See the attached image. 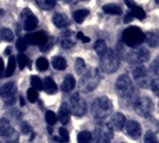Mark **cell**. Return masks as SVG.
Segmentation results:
<instances>
[{
	"label": "cell",
	"instance_id": "1",
	"mask_svg": "<svg viewBox=\"0 0 159 143\" xmlns=\"http://www.w3.org/2000/svg\"><path fill=\"white\" fill-rule=\"evenodd\" d=\"M102 79V75L98 69L96 68H91L89 72H86L79 81V91L83 93H90L95 89L99 81Z\"/></svg>",
	"mask_w": 159,
	"mask_h": 143
},
{
	"label": "cell",
	"instance_id": "2",
	"mask_svg": "<svg viewBox=\"0 0 159 143\" xmlns=\"http://www.w3.org/2000/svg\"><path fill=\"white\" fill-rule=\"evenodd\" d=\"M91 111L93 117L98 119H104L110 116L112 112V103L108 97H98L91 105Z\"/></svg>",
	"mask_w": 159,
	"mask_h": 143
},
{
	"label": "cell",
	"instance_id": "3",
	"mask_svg": "<svg viewBox=\"0 0 159 143\" xmlns=\"http://www.w3.org/2000/svg\"><path fill=\"white\" fill-rule=\"evenodd\" d=\"M145 41V33L136 26H129L122 32V42L126 47L138 48Z\"/></svg>",
	"mask_w": 159,
	"mask_h": 143
},
{
	"label": "cell",
	"instance_id": "4",
	"mask_svg": "<svg viewBox=\"0 0 159 143\" xmlns=\"http://www.w3.org/2000/svg\"><path fill=\"white\" fill-rule=\"evenodd\" d=\"M116 92L121 98H126V99H130L133 98V95L135 94V87L133 81L130 80L129 76L127 75H121L117 81H116Z\"/></svg>",
	"mask_w": 159,
	"mask_h": 143
},
{
	"label": "cell",
	"instance_id": "5",
	"mask_svg": "<svg viewBox=\"0 0 159 143\" xmlns=\"http://www.w3.org/2000/svg\"><path fill=\"white\" fill-rule=\"evenodd\" d=\"M120 67V57L116 51L109 50L107 51V54L101 57V68L104 73L111 74L119 69Z\"/></svg>",
	"mask_w": 159,
	"mask_h": 143
},
{
	"label": "cell",
	"instance_id": "6",
	"mask_svg": "<svg viewBox=\"0 0 159 143\" xmlns=\"http://www.w3.org/2000/svg\"><path fill=\"white\" fill-rule=\"evenodd\" d=\"M133 50L126 53V58L130 63H143L148 61L150 58V53L145 48H132Z\"/></svg>",
	"mask_w": 159,
	"mask_h": 143
},
{
	"label": "cell",
	"instance_id": "7",
	"mask_svg": "<svg viewBox=\"0 0 159 143\" xmlns=\"http://www.w3.org/2000/svg\"><path fill=\"white\" fill-rule=\"evenodd\" d=\"M134 110L139 116L148 117L153 111V103L150 98L143 97L134 102Z\"/></svg>",
	"mask_w": 159,
	"mask_h": 143
},
{
	"label": "cell",
	"instance_id": "8",
	"mask_svg": "<svg viewBox=\"0 0 159 143\" xmlns=\"http://www.w3.org/2000/svg\"><path fill=\"white\" fill-rule=\"evenodd\" d=\"M71 110L77 117H81L86 113V103L79 93H74L71 97Z\"/></svg>",
	"mask_w": 159,
	"mask_h": 143
},
{
	"label": "cell",
	"instance_id": "9",
	"mask_svg": "<svg viewBox=\"0 0 159 143\" xmlns=\"http://www.w3.org/2000/svg\"><path fill=\"white\" fill-rule=\"evenodd\" d=\"M133 76H134V80L136 81V84L143 88H146L148 86H151V80H150V76H148V73H147V69L143 67V66H138L133 71Z\"/></svg>",
	"mask_w": 159,
	"mask_h": 143
},
{
	"label": "cell",
	"instance_id": "10",
	"mask_svg": "<svg viewBox=\"0 0 159 143\" xmlns=\"http://www.w3.org/2000/svg\"><path fill=\"white\" fill-rule=\"evenodd\" d=\"M17 92V87L15 82H7L0 88V97L5 100L6 104H13L15 103V95Z\"/></svg>",
	"mask_w": 159,
	"mask_h": 143
},
{
	"label": "cell",
	"instance_id": "11",
	"mask_svg": "<svg viewBox=\"0 0 159 143\" xmlns=\"http://www.w3.org/2000/svg\"><path fill=\"white\" fill-rule=\"evenodd\" d=\"M111 131L108 125L104 127H98L95 129L93 134H92V140L95 143H110L111 138Z\"/></svg>",
	"mask_w": 159,
	"mask_h": 143
},
{
	"label": "cell",
	"instance_id": "12",
	"mask_svg": "<svg viewBox=\"0 0 159 143\" xmlns=\"http://www.w3.org/2000/svg\"><path fill=\"white\" fill-rule=\"evenodd\" d=\"M25 42L26 44H30V46H44L48 41V36L46 35V32L40 31V32H34V33H28L25 36Z\"/></svg>",
	"mask_w": 159,
	"mask_h": 143
},
{
	"label": "cell",
	"instance_id": "13",
	"mask_svg": "<svg viewBox=\"0 0 159 143\" xmlns=\"http://www.w3.org/2000/svg\"><path fill=\"white\" fill-rule=\"evenodd\" d=\"M75 41L77 35L71 30H67L60 35V46L64 49H71L75 44Z\"/></svg>",
	"mask_w": 159,
	"mask_h": 143
},
{
	"label": "cell",
	"instance_id": "14",
	"mask_svg": "<svg viewBox=\"0 0 159 143\" xmlns=\"http://www.w3.org/2000/svg\"><path fill=\"white\" fill-rule=\"evenodd\" d=\"M110 130H121L122 128L126 125V117L122 115V113H114L110 119H109V122H108V124H107Z\"/></svg>",
	"mask_w": 159,
	"mask_h": 143
},
{
	"label": "cell",
	"instance_id": "15",
	"mask_svg": "<svg viewBox=\"0 0 159 143\" xmlns=\"http://www.w3.org/2000/svg\"><path fill=\"white\" fill-rule=\"evenodd\" d=\"M126 131L134 140H138L141 136V127L135 120H129L126 123Z\"/></svg>",
	"mask_w": 159,
	"mask_h": 143
},
{
	"label": "cell",
	"instance_id": "16",
	"mask_svg": "<svg viewBox=\"0 0 159 143\" xmlns=\"http://www.w3.org/2000/svg\"><path fill=\"white\" fill-rule=\"evenodd\" d=\"M53 24L55 25L56 28H60V29H64V28H67L68 24H70V19L66 15H62V13H55L53 18Z\"/></svg>",
	"mask_w": 159,
	"mask_h": 143
},
{
	"label": "cell",
	"instance_id": "17",
	"mask_svg": "<svg viewBox=\"0 0 159 143\" xmlns=\"http://www.w3.org/2000/svg\"><path fill=\"white\" fill-rule=\"evenodd\" d=\"M70 117H71V110H70L68 105L66 103H64L60 106L59 115H57V119H59L62 124H67V123L70 122Z\"/></svg>",
	"mask_w": 159,
	"mask_h": 143
},
{
	"label": "cell",
	"instance_id": "18",
	"mask_svg": "<svg viewBox=\"0 0 159 143\" xmlns=\"http://www.w3.org/2000/svg\"><path fill=\"white\" fill-rule=\"evenodd\" d=\"M74 87H75V80L73 78V75H71V74L66 75L64 81H62V85H61V89L64 92H71L74 89Z\"/></svg>",
	"mask_w": 159,
	"mask_h": 143
},
{
	"label": "cell",
	"instance_id": "19",
	"mask_svg": "<svg viewBox=\"0 0 159 143\" xmlns=\"http://www.w3.org/2000/svg\"><path fill=\"white\" fill-rule=\"evenodd\" d=\"M43 89L47 94H54L57 91V86L52 78H46L43 80Z\"/></svg>",
	"mask_w": 159,
	"mask_h": 143
},
{
	"label": "cell",
	"instance_id": "20",
	"mask_svg": "<svg viewBox=\"0 0 159 143\" xmlns=\"http://www.w3.org/2000/svg\"><path fill=\"white\" fill-rule=\"evenodd\" d=\"M145 41L146 43L152 48H156L159 46V35L156 32H148L145 35Z\"/></svg>",
	"mask_w": 159,
	"mask_h": 143
},
{
	"label": "cell",
	"instance_id": "21",
	"mask_svg": "<svg viewBox=\"0 0 159 143\" xmlns=\"http://www.w3.org/2000/svg\"><path fill=\"white\" fill-rule=\"evenodd\" d=\"M37 24H39L37 18L34 16V15H31V16H29L28 18L24 19V29L26 31H32L34 29H36Z\"/></svg>",
	"mask_w": 159,
	"mask_h": 143
},
{
	"label": "cell",
	"instance_id": "22",
	"mask_svg": "<svg viewBox=\"0 0 159 143\" xmlns=\"http://www.w3.org/2000/svg\"><path fill=\"white\" fill-rule=\"evenodd\" d=\"M103 11L105 12V13L114 15V16L122 15V8L120 7L119 5H116V4H108V5H104Z\"/></svg>",
	"mask_w": 159,
	"mask_h": 143
},
{
	"label": "cell",
	"instance_id": "23",
	"mask_svg": "<svg viewBox=\"0 0 159 143\" xmlns=\"http://www.w3.org/2000/svg\"><path fill=\"white\" fill-rule=\"evenodd\" d=\"M11 131H12V128L10 122L5 118H0V136L6 137Z\"/></svg>",
	"mask_w": 159,
	"mask_h": 143
},
{
	"label": "cell",
	"instance_id": "24",
	"mask_svg": "<svg viewBox=\"0 0 159 143\" xmlns=\"http://www.w3.org/2000/svg\"><path fill=\"white\" fill-rule=\"evenodd\" d=\"M95 51L97 53V55L99 56V57H102L107 54V51H108V48H107V43H105V41L103 40H98L97 42L95 43Z\"/></svg>",
	"mask_w": 159,
	"mask_h": 143
},
{
	"label": "cell",
	"instance_id": "25",
	"mask_svg": "<svg viewBox=\"0 0 159 143\" xmlns=\"http://www.w3.org/2000/svg\"><path fill=\"white\" fill-rule=\"evenodd\" d=\"M52 64H53V67H54L55 69H57V71H64L65 68L67 67L66 60H65L64 57H61V56H55V57H53Z\"/></svg>",
	"mask_w": 159,
	"mask_h": 143
},
{
	"label": "cell",
	"instance_id": "26",
	"mask_svg": "<svg viewBox=\"0 0 159 143\" xmlns=\"http://www.w3.org/2000/svg\"><path fill=\"white\" fill-rule=\"evenodd\" d=\"M56 0H36V4L42 10H52L55 6Z\"/></svg>",
	"mask_w": 159,
	"mask_h": 143
},
{
	"label": "cell",
	"instance_id": "27",
	"mask_svg": "<svg viewBox=\"0 0 159 143\" xmlns=\"http://www.w3.org/2000/svg\"><path fill=\"white\" fill-rule=\"evenodd\" d=\"M89 16V10H78L73 13V18L77 23H83L84 19Z\"/></svg>",
	"mask_w": 159,
	"mask_h": 143
},
{
	"label": "cell",
	"instance_id": "28",
	"mask_svg": "<svg viewBox=\"0 0 159 143\" xmlns=\"http://www.w3.org/2000/svg\"><path fill=\"white\" fill-rule=\"evenodd\" d=\"M85 68H86L85 61H84L83 58L78 57V58L75 60V63H74V69H75V72H77V74L83 75V74L85 73Z\"/></svg>",
	"mask_w": 159,
	"mask_h": 143
},
{
	"label": "cell",
	"instance_id": "29",
	"mask_svg": "<svg viewBox=\"0 0 159 143\" xmlns=\"http://www.w3.org/2000/svg\"><path fill=\"white\" fill-rule=\"evenodd\" d=\"M16 69V58L13 57V56H11L10 58H8V63H7V67H6V72H5V76H11L12 74H13V72Z\"/></svg>",
	"mask_w": 159,
	"mask_h": 143
},
{
	"label": "cell",
	"instance_id": "30",
	"mask_svg": "<svg viewBox=\"0 0 159 143\" xmlns=\"http://www.w3.org/2000/svg\"><path fill=\"white\" fill-rule=\"evenodd\" d=\"M92 134L89 131H81L78 135V143H91Z\"/></svg>",
	"mask_w": 159,
	"mask_h": 143
},
{
	"label": "cell",
	"instance_id": "31",
	"mask_svg": "<svg viewBox=\"0 0 159 143\" xmlns=\"http://www.w3.org/2000/svg\"><path fill=\"white\" fill-rule=\"evenodd\" d=\"M0 37L5 42H11V41H13V32L11 31L10 29L4 28V29L0 30Z\"/></svg>",
	"mask_w": 159,
	"mask_h": 143
},
{
	"label": "cell",
	"instance_id": "32",
	"mask_svg": "<svg viewBox=\"0 0 159 143\" xmlns=\"http://www.w3.org/2000/svg\"><path fill=\"white\" fill-rule=\"evenodd\" d=\"M133 17H135L138 19H140V20H143L145 19V17H146V12L143 10V7H140V6H135L134 8H132V12H130Z\"/></svg>",
	"mask_w": 159,
	"mask_h": 143
},
{
	"label": "cell",
	"instance_id": "33",
	"mask_svg": "<svg viewBox=\"0 0 159 143\" xmlns=\"http://www.w3.org/2000/svg\"><path fill=\"white\" fill-rule=\"evenodd\" d=\"M31 86L36 91H41L43 89V81H41V79L36 75H32L31 76Z\"/></svg>",
	"mask_w": 159,
	"mask_h": 143
},
{
	"label": "cell",
	"instance_id": "34",
	"mask_svg": "<svg viewBox=\"0 0 159 143\" xmlns=\"http://www.w3.org/2000/svg\"><path fill=\"white\" fill-rule=\"evenodd\" d=\"M36 67H37L41 72L47 71L48 67H49V62H48L47 58H44V57H40V58L37 60V62H36Z\"/></svg>",
	"mask_w": 159,
	"mask_h": 143
},
{
	"label": "cell",
	"instance_id": "35",
	"mask_svg": "<svg viewBox=\"0 0 159 143\" xmlns=\"http://www.w3.org/2000/svg\"><path fill=\"white\" fill-rule=\"evenodd\" d=\"M143 143H159L158 138L154 132L152 131H147L146 135H145V140H143Z\"/></svg>",
	"mask_w": 159,
	"mask_h": 143
},
{
	"label": "cell",
	"instance_id": "36",
	"mask_svg": "<svg viewBox=\"0 0 159 143\" xmlns=\"http://www.w3.org/2000/svg\"><path fill=\"white\" fill-rule=\"evenodd\" d=\"M56 115L53 111H47L46 112V122H47L49 125H54L56 123Z\"/></svg>",
	"mask_w": 159,
	"mask_h": 143
},
{
	"label": "cell",
	"instance_id": "37",
	"mask_svg": "<svg viewBox=\"0 0 159 143\" xmlns=\"http://www.w3.org/2000/svg\"><path fill=\"white\" fill-rule=\"evenodd\" d=\"M26 95H28V100L30 103H35L39 98V94H37V91L34 89V88H29L28 92H26Z\"/></svg>",
	"mask_w": 159,
	"mask_h": 143
},
{
	"label": "cell",
	"instance_id": "38",
	"mask_svg": "<svg viewBox=\"0 0 159 143\" xmlns=\"http://www.w3.org/2000/svg\"><path fill=\"white\" fill-rule=\"evenodd\" d=\"M6 137H7V138H6V143H18L19 136H18V132L15 131V130H12Z\"/></svg>",
	"mask_w": 159,
	"mask_h": 143
},
{
	"label": "cell",
	"instance_id": "39",
	"mask_svg": "<svg viewBox=\"0 0 159 143\" xmlns=\"http://www.w3.org/2000/svg\"><path fill=\"white\" fill-rule=\"evenodd\" d=\"M17 61H18V66L20 69H23L24 67L28 63V57L24 55V54H19L18 57H17Z\"/></svg>",
	"mask_w": 159,
	"mask_h": 143
},
{
	"label": "cell",
	"instance_id": "40",
	"mask_svg": "<svg viewBox=\"0 0 159 143\" xmlns=\"http://www.w3.org/2000/svg\"><path fill=\"white\" fill-rule=\"evenodd\" d=\"M59 132H60V138H61L65 143H67L70 141V134H68V131H67L65 128H60V129H59Z\"/></svg>",
	"mask_w": 159,
	"mask_h": 143
},
{
	"label": "cell",
	"instance_id": "41",
	"mask_svg": "<svg viewBox=\"0 0 159 143\" xmlns=\"http://www.w3.org/2000/svg\"><path fill=\"white\" fill-rule=\"evenodd\" d=\"M20 129H22V132H23L24 135H29V134H31V132H32L31 125H30L29 123H26V122L22 123V125H20Z\"/></svg>",
	"mask_w": 159,
	"mask_h": 143
},
{
	"label": "cell",
	"instance_id": "42",
	"mask_svg": "<svg viewBox=\"0 0 159 143\" xmlns=\"http://www.w3.org/2000/svg\"><path fill=\"white\" fill-rule=\"evenodd\" d=\"M54 42H55V38H53V37H48L47 43H46L44 46L41 47V50H42V51H47V50H49L50 48L54 46Z\"/></svg>",
	"mask_w": 159,
	"mask_h": 143
},
{
	"label": "cell",
	"instance_id": "43",
	"mask_svg": "<svg viewBox=\"0 0 159 143\" xmlns=\"http://www.w3.org/2000/svg\"><path fill=\"white\" fill-rule=\"evenodd\" d=\"M26 42H25V40L24 38H19V40L17 41V44H16V47H17V49L19 50V51H25V49H26Z\"/></svg>",
	"mask_w": 159,
	"mask_h": 143
},
{
	"label": "cell",
	"instance_id": "44",
	"mask_svg": "<svg viewBox=\"0 0 159 143\" xmlns=\"http://www.w3.org/2000/svg\"><path fill=\"white\" fill-rule=\"evenodd\" d=\"M151 88H152V91H153V93L159 97V79L152 80Z\"/></svg>",
	"mask_w": 159,
	"mask_h": 143
},
{
	"label": "cell",
	"instance_id": "45",
	"mask_svg": "<svg viewBox=\"0 0 159 143\" xmlns=\"http://www.w3.org/2000/svg\"><path fill=\"white\" fill-rule=\"evenodd\" d=\"M151 71L153 72L154 74L159 75V58H157V60L151 64Z\"/></svg>",
	"mask_w": 159,
	"mask_h": 143
},
{
	"label": "cell",
	"instance_id": "46",
	"mask_svg": "<svg viewBox=\"0 0 159 143\" xmlns=\"http://www.w3.org/2000/svg\"><path fill=\"white\" fill-rule=\"evenodd\" d=\"M77 38H78V40H80L81 42H84V43H88V42H90V38H89V37H86L85 35H83V32H78V33H77Z\"/></svg>",
	"mask_w": 159,
	"mask_h": 143
},
{
	"label": "cell",
	"instance_id": "47",
	"mask_svg": "<svg viewBox=\"0 0 159 143\" xmlns=\"http://www.w3.org/2000/svg\"><path fill=\"white\" fill-rule=\"evenodd\" d=\"M31 11L30 10H28V8H25V10H23V12H22V18L23 19H25V18H28L29 16H31Z\"/></svg>",
	"mask_w": 159,
	"mask_h": 143
},
{
	"label": "cell",
	"instance_id": "48",
	"mask_svg": "<svg viewBox=\"0 0 159 143\" xmlns=\"http://www.w3.org/2000/svg\"><path fill=\"white\" fill-rule=\"evenodd\" d=\"M125 1H126V5H127V6L130 8V10H132V8H134L136 6L135 2H134L133 0H125Z\"/></svg>",
	"mask_w": 159,
	"mask_h": 143
},
{
	"label": "cell",
	"instance_id": "49",
	"mask_svg": "<svg viewBox=\"0 0 159 143\" xmlns=\"http://www.w3.org/2000/svg\"><path fill=\"white\" fill-rule=\"evenodd\" d=\"M132 19H133V15H132V13H128L127 16H126V18H125V22H126V23H129Z\"/></svg>",
	"mask_w": 159,
	"mask_h": 143
},
{
	"label": "cell",
	"instance_id": "50",
	"mask_svg": "<svg viewBox=\"0 0 159 143\" xmlns=\"http://www.w3.org/2000/svg\"><path fill=\"white\" fill-rule=\"evenodd\" d=\"M11 51H12V49H11V47H8L5 49V55L8 56V55H11Z\"/></svg>",
	"mask_w": 159,
	"mask_h": 143
},
{
	"label": "cell",
	"instance_id": "51",
	"mask_svg": "<svg viewBox=\"0 0 159 143\" xmlns=\"http://www.w3.org/2000/svg\"><path fill=\"white\" fill-rule=\"evenodd\" d=\"M2 69H4V62H2V60L0 58V74H1Z\"/></svg>",
	"mask_w": 159,
	"mask_h": 143
},
{
	"label": "cell",
	"instance_id": "52",
	"mask_svg": "<svg viewBox=\"0 0 159 143\" xmlns=\"http://www.w3.org/2000/svg\"><path fill=\"white\" fill-rule=\"evenodd\" d=\"M19 100H20V105H24V99H23V97H20V98H19Z\"/></svg>",
	"mask_w": 159,
	"mask_h": 143
},
{
	"label": "cell",
	"instance_id": "53",
	"mask_svg": "<svg viewBox=\"0 0 159 143\" xmlns=\"http://www.w3.org/2000/svg\"><path fill=\"white\" fill-rule=\"evenodd\" d=\"M154 1H156V2H157V4H159V0H154Z\"/></svg>",
	"mask_w": 159,
	"mask_h": 143
},
{
	"label": "cell",
	"instance_id": "54",
	"mask_svg": "<svg viewBox=\"0 0 159 143\" xmlns=\"http://www.w3.org/2000/svg\"><path fill=\"white\" fill-rule=\"evenodd\" d=\"M0 143H2V142H1V141H0Z\"/></svg>",
	"mask_w": 159,
	"mask_h": 143
},
{
	"label": "cell",
	"instance_id": "55",
	"mask_svg": "<svg viewBox=\"0 0 159 143\" xmlns=\"http://www.w3.org/2000/svg\"><path fill=\"white\" fill-rule=\"evenodd\" d=\"M84 1H85V0H84Z\"/></svg>",
	"mask_w": 159,
	"mask_h": 143
}]
</instances>
